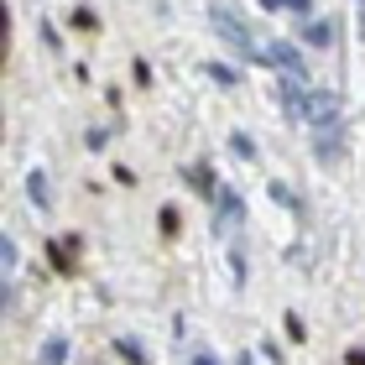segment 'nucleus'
<instances>
[{
    "instance_id": "f257e3e1",
    "label": "nucleus",
    "mask_w": 365,
    "mask_h": 365,
    "mask_svg": "<svg viewBox=\"0 0 365 365\" xmlns=\"http://www.w3.org/2000/svg\"><path fill=\"white\" fill-rule=\"evenodd\" d=\"M209 21H214V31H220V37H230V42H235L245 58H261V63H267V47H256V37H251V26H245V21H235V16H230V11H220V6L209 11Z\"/></svg>"
},
{
    "instance_id": "f03ea898",
    "label": "nucleus",
    "mask_w": 365,
    "mask_h": 365,
    "mask_svg": "<svg viewBox=\"0 0 365 365\" xmlns=\"http://www.w3.org/2000/svg\"><path fill=\"white\" fill-rule=\"evenodd\" d=\"M334 115H339V94H329V89H308V94H303V115H297V120L329 125Z\"/></svg>"
},
{
    "instance_id": "7ed1b4c3",
    "label": "nucleus",
    "mask_w": 365,
    "mask_h": 365,
    "mask_svg": "<svg viewBox=\"0 0 365 365\" xmlns=\"http://www.w3.org/2000/svg\"><path fill=\"white\" fill-rule=\"evenodd\" d=\"M267 63H277V68H287V73H303V58L292 53V42H272L267 47Z\"/></svg>"
},
{
    "instance_id": "20e7f679",
    "label": "nucleus",
    "mask_w": 365,
    "mask_h": 365,
    "mask_svg": "<svg viewBox=\"0 0 365 365\" xmlns=\"http://www.w3.org/2000/svg\"><path fill=\"white\" fill-rule=\"evenodd\" d=\"M214 198H220V220H225V225H230V220H240V214H245V204H240V193H230V188H220Z\"/></svg>"
},
{
    "instance_id": "39448f33",
    "label": "nucleus",
    "mask_w": 365,
    "mask_h": 365,
    "mask_svg": "<svg viewBox=\"0 0 365 365\" xmlns=\"http://www.w3.org/2000/svg\"><path fill=\"white\" fill-rule=\"evenodd\" d=\"M303 37H308L313 47H334V21H308Z\"/></svg>"
},
{
    "instance_id": "423d86ee",
    "label": "nucleus",
    "mask_w": 365,
    "mask_h": 365,
    "mask_svg": "<svg viewBox=\"0 0 365 365\" xmlns=\"http://www.w3.org/2000/svg\"><path fill=\"white\" fill-rule=\"evenodd\" d=\"M26 193L37 198V209H47V204H53V193H47V178H42V173H31V178H26Z\"/></svg>"
},
{
    "instance_id": "0eeeda50",
    "label": "nucleus",
    "mask_w": 365,
    "mask_h": 365,
    "mask_svg": "<svg viewBox=\"0 0 365 365\" xmlns=\"http://www.w3.org/2000/svg\"><path fill=\"white\" fill-rule=\"evenodd\" d=\"M68 360V339H47L42 344V365H63Z\"/></svg>"
},
{
    "instance_id": "6e6552de",
    "label": "nucleus",
    "mask_w": 365,
    "mask_h": 365,
    "mask_svg": "<svg viewBox=\"0 0 365 365\" xmlns=\"http://www.w3.org/2000/svg\"><path fill=\"white\" fill-rule=\"evenodd\" d=\"M115 350H120V355H125L130 365H152V355H146V350H141L136 339H115Z\"/></svg>"
},
{
    "instance_id": "1a4fd4ad",
    "label": "nucleus",
    "mask_w": 365,
    "mask_h": 365,
    "mask_svg": "<svg viewBox=\"0 0 365 365\" xmlns=\"http://www.w3.org/2000/svg\"><path fill=\"white\" fill-rule=\"evenodd\" d=\"M188 182H193L198 193H220V188H214V173H209V168H188Z\"/></svg>"
},
{
    "instance_id": "9d476101",
    "label": "nucleus",
    "mask_w": 365,
    "mask_h": 365,
    "mask_svg": "<svg viewBox=\"0 0 365 365\" xmlns=\"http://www.w3.org/2000/svg\"><path fill=\"white\" fill-rule=\"evenodd\" d=\"M204 73L214 78V84H235V68H225V63H204Z\"/></svg>"
},
{
    "instance_id": "9b49d317",
    "label": "nucleus",
    "mask_w": 365,
    "mask_h": 365,
    "mask_svg": "<svg viewBox=\"0 0 365 365\" xmlns=\"http://www.w3.org/2000/svg\"><path fill=\"white\" fill-rule=\"evenodd\" d=\"M230 146H235V152H240V157H256V141H251V136H235V141H230Z\"/></svg>"
},
{
    "instance_id": "f8f14e48",
    "label": "nucleus",
    "mask_w": 365,
    "mask_h": 365,
    "mask_svg": "<svg viewBox=\"0 0 365 365\" xmlns=\"http://www.w3.org/2000/svg\"><path fill=\"white\" fill-rule=\"evenodd\" d=\"M287 11H297V16H303V11H313V0H287Z\"/></svg>"
},
{
    "instance_id": "ddd939ff",
    "label": "nucleus",
    "mask_w": 365,
    "mask_h": 365,
    "mask_svg": "<svg viewBox=\"0 0 365 365\" xmlns=\"http://www.w3.org/2000/svg\"><path fill=\"white\" fill-rule=\"evenodd\" d=\"M193 365H220V360H214V355L204 350V355H193Z\"/></svg>"
},
{
    "instance_id": "4468645a",
    "label": "nucleus",
    "mask_w": 365,
    "mask_h": 365,
    "mask_svg": "<svg viewBox=\"0 0 365 365\" xmlns=\"http://www.w3.org/2000/svg\"><path fill=\"white\" fill-rule=\"evenodd\" d=\"M261 6H267V11H287V0H261Z\"/></svg>"
},
{
    "instance_id": "2eb2a0df",
    "label": "nucleus",
    "mask_w": 365,
    "mask_h": 365,
    "mask_svg": "<svg viewBox=\"0 0 365 365\" xmlns=\"http://www.w3.org/2000/svg\"><path fill=\"white\" fill-rule=\"evenodd\" d=\"M350 365H365V350H350Z\"/></svg>"
},
{
    "instance_id": "dca6fc26",
    "label": "nucleus",
    "mask_w": 365,
    "mask_h": 365,
    "mask_svg": "<svg viewBox=\"0 0 365 365\" xmlns=\"http://www.w3.org/2000/svg\"><path fill=\"white\" fill-rule=\"evenodd\" d=\"M235 365H256V360H251V355H240V360H235Z\"/></svg>"
},
{
    "instance_id": "f3484780",
    "label": "nucleus",
    "mask_w": 365,
    "mask_h": 365,
    "mask_svg": "<svg viewBox=\"0 0 365 365\" xmlns=\"http://www.w3.org/2000/svg\"><path fill=\"white\" fill-rule=\"evenodd\" d=\"M360 6H365V0H360Z\"/></svg>"
}]
</instances>
